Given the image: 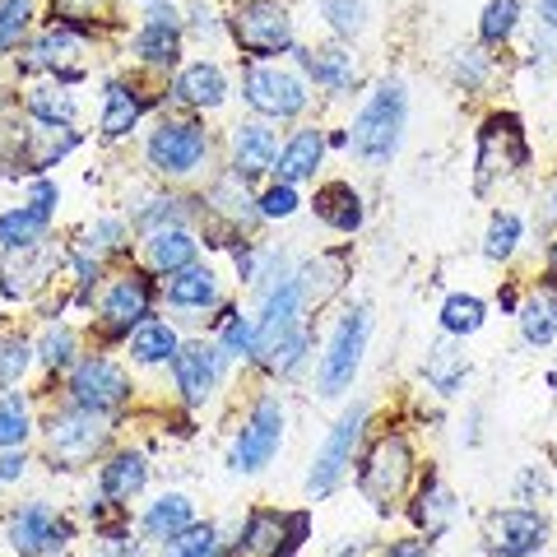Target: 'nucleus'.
<instances>
[{
	"label": "nucleus",
	"mask_w": 557,
	"mask_h": 557,
	"mask_svg": "<svg viewBox=\"0 0 557 557\" xmlns=\"http://www.w3.org/2000/svg\"><path fill=\"white\" fill-rule=\"evenodd\" d=\"M307 354H311V330L302 321H293L284 330H274V335L256 339V358L251 362L260 372H270V376H293L307 362Z\"/></svg>",
	"instance_id": "a878e982"
},
{
	"label": "nucleus",
	"mask_w": 557,
	"mask_h": 557,
	"mask_svg": "<svg viewBox=\"0 0 557 557\" xmlns=\"http://www.w3.org/2000/svg\"><path fill=\"white\" fill-rule=\"evenodd\" d=\"M24 474H28V456H24V446L0 450V483H14V479H24Z\"/></svg>",
	"instance_id": "bf43d9fd"
},
{
	"label": "nucleus",
	"mask_w": 557,
	"mask_h": 557,
	"mask_svg": "<svg viewBox=\"0 0 557 557\" xmlns=\"http://www.w3.org/2000/svg\"><path fill=\"white\" fill-rule=\"evenodd\" d=\"M544 288L557 293V237L548 242V251H544Z\"/></svg>",
	"instance_id": "680f3d73"
},
{
	"label": "nucleus",
	"mask_w": 557,
	"mask_h": 557,
	"mask_svg": "<svg viewBox=\"0 0 557 557\" xmlns=\"http://www.w3.org/2000/svg\"><path fill=\"white\" fill-rule=\"evenodd\" d=\"M89 28H75V24H51L38 42L28 47L24 57V70H47V75H57L61 84L79 79L84 75V51H89Z\"/></svg>",
	"instance_id": "a211bd4d"
},
{
	"label": "nucleus",
	"mask_w": 557,
	"mask_h": 557,
	"mask_svg": "<svg viewBox=\"0 0 557 557\" xmlns=\"http://www.w3.org/2000/svg\"><path fill=\"white\" fill-rule=\"evenodd\" d=\"M553 209H557V177H553Z\"/></svg>",
	"instance_id": "69168bd1"
},
{
	"label": "nucleus",
	"mask_w": 557,
	"mask_h": 557,
	"mask_svg": "<svg viewBox=\"0 0 557 557\" xmlns=\"http://www.w3.org/2000/svg\"><path fill=\"white\" fill-rule=\"evenodd\" d=\"M47 228H51V209H42V205L5 209V214H0V247L5 251L38 247V242H47Z\"/></svg>",
	"instance_id": "c9c22d12"
},
{
	"label": "nucleus",
	"mask_w": 557,
	"mask_h": 557,
	"mask_svg": "<svg viewBox=\"0 0 557 557\" xmlns=\"http://www.w3.org/2000/svg\"><path fill=\"white\" fill-rule=\"evenodd\" d=\"M5 539L20 557H42V553H61L75 539V530H70L65 516L51 511V502H24V507L10 511Z\"/></svg>",
	"instance_id": "4468645a"
},
{
	"label": "nucleus",
	"mask_w": 557,
	"mask_h": 557,
	"mask_svg": "<svg viewBox=\"0 0 557 557\" xmlns=\"http://www.w3.org/2000/svg\"><path fill=\"white\" fill-rule=\"evenodd\" d=\"M548 544V520L534 507H507L493 511L483 525V548L493 557H530Z\"/></svg>",
	"instance_id": "f3484780"
},
{
	"label": "nucleus",
	"mask_w": 557,
	"mask_h": 557,
	"mask_svg": "<svg viewBox=\"0 0 557 557\" xmlns=\"http://www.w3.org/2000/svg\"><path fill=\"white\" fill-rule=\"evenodd\" d=\"M362 548H368V544H362V539H358V544H348V548H339L335 557H362Z\"/></svg>",
	"instance_id": "e2e57ef3"
},
{
	"label": "nucleus",
	"mask_w": 557,
	"mask_h": 557,
	"mask_svg": "<svg viewBox=\"0 0 557 557\" xmlns=\"http://www.w3.org/2000/svg\"><path fill=\"white\" fill-rule=\"evenodd\" d=\"M557 61V33H548V28H539L534 24V38H530V65L534 70H548Z\"/></svg>",
	"instance_id": "4d7b16f0"
},
{
	"label": "nucleus",
	"mask_w": 557,
	"mask_h": 557,
	"mask_svg": "<svg viewBox=\"0 0 557 557\" xmlns=\"http://www.w3.org/2000/svg\"><path fill=\"white\" fill-rule=\"evenodd\" d=\"M163 557H223V539H219V525H186L182 534H172L163 544Z\"/></svg>",
	"instance_id": "c03bdc74"
},
{
	"label": "nucleus",
	"mask_w": 557,
	"mask_h": 557,
	"mask_svg": "<svg viewBox=\"0 0 557 557\" xmlns=\"http://www.w3.org/2000/svg\"><path fill=\"white\" fill-rule=\"evenodd\" d=\"M423 376H428V386L437 391V395H460L465 391V381H469V358H465V344L460 339H450L442 335L437 344L428 348V358H423Z\"/></svg>",
	"instance_id": "7c9ffc66"
},
{
	"label": "nucleus",
	"mask_w": 557,
	"mask_h": 557,
	"mask_svg": "<svg viewBox=\"0 0 557 557\" xmlns=\"http://www.w3.org/2000/svg\"><path fill=\"white\" fill-rule=\"evenodd\" d=\"M108 437H112L108 418L70 405L47 423V460L51 469H84L108 450Z\"/></svg>",
	"instance_id": "6e6552de"
},
{
	"label": "nucleus",
	"mask_w": 557,
	"mask_h": 557,
	"mask_svg": "<svg viewBox=\"0 0 557 557\" xmlns=\"http://www.w3.org/2000/svg\"><path fill=\"white\" fill-rule=\"evenodd\" d=\"M126 344H131V362H139V368H172V358H177V348H182L177 330H172L168 321H159V317L135 325Z\"/></svg>",
	"instance_id": "473e14b6"
},
{
	"label": "nucleus",
	"mask_w": 557,
	"mask_h": 557,
	"mask_svg": "<svg viewBox=\"0 0 557 557\" xmlns=\"http://www.w3.org/2000/svg\"><path fill=\"white\" fill-rule=\"evenodd\" d=\"M57 265H61V251L51 247V242L5 251V265H0V293H5V298H28V293H38L47 284Z\"/></svg>",
	"instance_id": "412c9836"
},
{
	"label": "nucleus",
	"mask_w": 557,
	"mask_h": 557,
	"mask_svg": "<svg viewBox=\"0 0 557 557\" xmlns=\"http://www.w3.org/2000/svg\"><path fill=\"white\" fill-rule=\"evenodd\" d=\"M196 200L177 196V190H153L145 196L135 209H131V223L145 233H159V228H190V219H196Z\"/></svg>",
	"instance_id": "2f4dec72"
},
{
	"label": "nucleus",
	"mask_w": 557,
	"mask_h": 557,
	"mask_svg": "<svg viewBox=\"0 0 557 557\" xmlns=\"http://www.w3.org/2000/svg\"><path fill=\"white\" fill-rule=\"evenodd\" d=\"M278 131H274V121L265 116H256V121H237L233 126V163L228 172H237L242 182H256V177H265V172H274V159H278Z\"/></svg>",
	"instance_id": "6ab92c4d"
},
{
	"label": "nucleus",
	"mask_w": 557,
	"mask_h": 557,
	"mask_svg": "<svg viewBox=\"0 0 557 557\" xmlns=\"http://www.w3.org/2000/svg\"><path fill=\"white\" fill-rule=\"evenodd\" d=\"M450 79H456V89L465 94H479L487 79H493V57H487V47H456L450 51Z\"/></svg>",
	"instance_id": "79ce46f5"
},
{
	"label": "nucleus",
	"mask_w": 557,
	"mask_h": 557,
	"mask_svg": "<svg viewBox=\"0 0 557 557\" xmlns=\"http://www.w3.org/2000/svg\"><path fill=\"white\" fill-rule=\"evenodd\" d=\"M108 0H51V24H75V28H89L94 33V14H102Z\"/></svg>",
	"instance_id": "864d4df0"
},
{
	"label": "nucleus",
	"mask_w": 557,
	"mask_h": 557,
	"mask_svg": "<svg viewBox=\"0 0 557 557\" xmlns=\"http://www.w3.org/2000/svg\"><path fill=\"white\" fill-rule=\"evenodd\" d=\"M368 418H372L368 399L348 405V409L335 418V428H330V437L321 442L317 460H311V469H307V497H311V502L330 497V493H335V487L344 483L348 465L358 460V442H362V432H368Z\"/></svg>",
	"instance_id": "0eeeda50"
},
{
	"label": "nucleus",
	"mask_w": 557,
	"mask_h": 557,
	"mask_svg": "<svg viewBox=\"0 0 557 557\" xmlns=\"http://www.w3.org/2000/svg\"><path fill=\"white\" fill-rule=\"evenodd\" d=\"M381 557H432V539L428 534L395 539V544H386V553H381Z\"/></svg>",
	"instance_id": "13d9d810"
},
{
	"label": "nucleus",
	"mask_w": 557,
	"mask_h": 557,
	"mask_svg": "<svg viewBox=\"0 0 557 557\" xmlns=\"http://www.w3.org/2000/svg\"><path fill=\"white\" fill-rule=\"evenodd\" d=\"M163 298L177 311H214V307H223V288H219V274L196 260V265L163 278Z\"/></svg>",
	"instance_id": "bb28decb"
},
{
	"label": "nucleus",
	"mask_w": 557,
	"mask_h": 557,
	"mask_svg": "<svg viewBox=\"0 0 557 557\" xmlns=\"http://www.w3.org/2000/svg\"><path fill=\"white\" fill-rule=\"evenodd\" d=\"M186 525H196V502L186 493H163L159 502H149L145 516H139V530L149 539H159V544H168V539L182 534Z\"/></svg>",
	"instance_id": "f704fd0d"
},
{
	"label": "nucleus",
	"mask_w": 557,
	"mask_h": 557,
	"mask_svg": "<svg viewBox=\"0 0 557 557\" xmlns=\"http://www.w3.org/2000/svg\"><path fill=\"white\" fill-rule=\"evenodd\" d=\"M293 57H298L302 65V75L317 84V89L325 94H354L358 84H362V65H358V51L354 42H339V38H330V42H317V47H293Z\"/></svg>",
	"instance_id": "2eb2a0df"
},
{
	"label": "nucleus",
	"mask_w": 557,
	"mask_h": 557,
	"mask_svg": "<svg viewBox=\"0 0 557 557\" xmlns=\"http://www.w3.org/2000/svg\"><path fill=\"white\" fill-rule=\"evenodd\" d=\"M321 14L339 42H354L358 33H368V0H321Z\"/></svg>",
	"instance_id": "49530a36"
},
{
	"label": "nucleus",
	"mask_w": 557,
	"mask_h": 557,
	"mask_svg": "<svg viewBox=\"0 0 557 557\" xmlns=\"http://www.w3.org/2000/svg\"><path fill=\"white\" fill-rule=\"evenodd\" d=\"M228 38L247 61H270V57H288L298 38H293V14L278 0H237L228 20Z\"/></svg>",
	"instance_id": "423d86ee"
},
{
	"label": "nucleus",
	"mask_w": 557,
	"mask_h": 557,
	"mask_svg": "<svg viewBox=\"0 0 557 557\" xmlns=\"http://www.w3.org/2000/svg\"><path fill=\"white\" fill-rule=\"evenodd\" d=\"M520 237H525V223H520V214H511V209H497L493 219H487V233H483V256L493 260V265H502V260H511Z\"/></svg>",
	"instance_id": "a19ab883"
},
{
	"label": "nucleus",
	"mask_w": 557,
	"mask_h": 557,
	"mask_svg": "<svg viewBox=\"0 0 557 557\" xmlns=\"http://www.w3.org/2000/svg\"><path fill=\"white\" fill-rule=\"evenodd\" d=\"M102 544H98V557H139V539L126 530V525H102Z\"/></svg>",
	"instance_id": "5fc2aeb1"
},
{
	"label": "nucleus",
	"mask_w": 557,
	"mask_h": 557,
	"mask_svg": "<svg viewBox=\"0 0 557 557\" xmlns=\"http://www.w3.org/2000/svg\"><path fill=\"white\" fill-rule=\"evenodd\" d=\"M520 20H525V5H520V0H487L483 14H479V47H487V51L507 47L520 33Z\"/></svg>",
	"instance_id": "58836bf2"
},
{
	"label": "nucleus",
	"mask_w": 557,
	"mask_h": 557,
	"mask_svg": "<svg viewBox=\"0 0 557 557\" xmlns=\"http://www.w3.org/2000/svg\"><path fill=\"white\" fill-rule=\"evenodd\" d=\"M534 14H539V28H548V33H557V0H534Z\"/></svg>",
	"instance_id": "052dcab7"
},
{
	"label": "nucleus",
	"mask_w": 557,
	"mask_h": 557,
	"mask_svg": "<svg viewBox=\"0 0 557 557\" xmlns=\"http://www.w3.org/2000/svg\"><path fill=\"white\" fill-rule=\"evenodd\" d=\"M33 348H38V362H42L47 372H65V368H75V362H79L75 358L79 339H75V330H70V325H51Z\"/></svg>",
	"instance_id": "de8ad7c7"
},
{
	"label": "nucleus",
	"mask_w": 557,
	"mask_h": 557,
	"mask_svg": "<svg viewBox=\"0 0 557 557\" xmlns=\"http://www.w3.org/2000/svg\"><path fill=\"white\" fill-rule=\"evenodd\" d=\"M186 28L196 33V38H219V33L228 28V24H219V14L200 0V5H190V10H186Z\"/></svg>",
	"instance_id": "6e6d98bb"
},
{
	"label": "nucleus",
	"mask_w": 557,
	"mask_h": 557,
	"mask_svg": "<svg viewBox=\"0 0 557 557\" xmlns=\"http://www.w3.org/2000/svg\"><path fill=\"white\" fill-rule=\"evenodd\" d=\"M223 368H228V354L223 344H209V339H190L177 348L172 358V381H177V395L186 409H205L214 399L219 381H223Z\"/></svg>",
	"instance_id": "ddd939ff"
},
{
	"label": "nucleus",
	"mask_w": 557,
	"mask_h": 557,
	"mask_svg": "<svg viewBox=\"0 0 557 557\" xmlns=\"http://www.w3.org/2000/svg\"><path fill=\"white\" fill-rule=\"evenodd\" d=\"M214 139L196 116H163L145 139V163L168 182H186L209 163Z\"/></svg>",
	"instance_id": "39448f33"
},
{
	"label": "nucleus",
	"mask_w": 557,
	"mask_h": 557,
	"mask_svg": "<svg viewBox=\"0 0 557 557\" xmlns=\"http://www.w3.org/2000/svg\"><path fill=\"white\" fill-rule=\"evenodd\" d=\"M456 516H460V502L446 487L442 474H423V479H418V493L409 502V520L418 525V534L437 539V534H446L450 525H456Z\"/></svg>",
	"instance_id": "b1692460"
},
{
	"label": "nucleus",
	"mask_w": 557,
	"mask_h": 557,
	"mask_svg": "<svg viewBox=\"0 0 557 557\" xmlns=\"http://www.w3.org/2000/svg\"><path fill=\"white\" fill-rule=\"evenodd\" d=\"M33 432V409L20 391H5L0 395V450H14L24 446Z\"/></svg>",
	"instance_id": "a18cd8bd"
},
{
	"label": "nucleus",
	"mask_w": 557,
	"mask_h": 557,
	"mask_svg": "<svg viewBox=\"0 0 557 557\" xmlns=\"http://www.w3.org/2000/svg\"><path fill=\"white\" fill-rule=\"evenodd\" d=\"M126 237H131L126 219L108 214V219H94L89 223V233H84V247H89L94 256H116V251H126Z\"/></svg>",
	"instance_id": "8fccbe9b"
},
{
	"label": "nucleus",
	"mask_w": 557,
	"mask_h": 557,
	"mask_svg": "<svg viewBox=\"0 0 557 557\" xmlns=\"http://www.w3.org/2000/svg\"><path fill=\"white\" fill-rule=\"evenodd\" d=\"M516 321H520V339L530 348H548L557 335V293H530L525 302L516 307Z\"/></svg>",
	"instance_id": "e433bc0d"
},
{
	"label": "nucleus",
	"mask_w": 557,
	"mask_h": 557,
	"mask_svg": "<svg viewBox=\"0 0 557 557\" xmlns=\"http://www.w3.org/2000/svg\"><path fill=\"white\" fill-rule=\"evenodd\" d=\"M311 214H317L325 228L354 237L362 223H368V205H362V190L354 182H321L317 196H311Z\"/></svg>",
	"instance_id": "5701e85b"
},
{
	"label": "nucleus",
	"mask_w": 557,
	"mask_h": 557,
	"mask_svg": "<svg viewBox=\"0 0 557 557\" xmlns=\"http://www.w3.org/2000/svg\"><path fill=\"white\" fill-rule=\"evenodd\" d=\"M409 126V89L405 79H381L368 94V102L358 108L354 126H348V149L358 163L368 168H386L399 153V139Z\"/></svg>",
	"instance_id": "f257e3e1"
},
{
	"label": "nucleus",
	"mask_w": 557,
	"mask_h": 557,
	"mask_svg": "<svg viewBox=\"0 0 557 557\" xmlns=\"http://www.w3.org/2000/svg\"><path fill=\"white\" fill-rule=\"evenodd\" d=\"M182 38H186V20L177 14V5H172V0H163V5H153V10L145 14V24L135 28L131 51H135L139 65H149V70H172V65L182 61Z\"/></svg>",
	"instance_id": "dca6fc26"
},
{
	"label": "nucleus",
	"mask_w": 557,
	"mask_h": 557,
	"mask_svg": "<svg viewBox=\"0 0 557 557\" xmlns=\"http://www.w3.org/2000/svg\"><path fill=\"white\" fill-rule=\"evenodd\" d=\"M139 5H149V10H153V5H163V0H139Z\"/></svg>",
	"instance_id": "0e129e2a"
},
{
	"label": "nucleus",
	"mask_w": 557,
	"mask_h": 557,
	"mask_svg": "<svg viewBox=\"0 0 557 557\" xmlns=\"http://www.w3.org/2000/svg\"><path fill=\"white\" fill-rule=\"evenodd\" d=\"M325 131L317 126H302V131H293L288 135V145L278 149V159H274V182H288V186H298V182H317V172L325 163Z\"/></svg>",
	"instance_id": "393cba45"
},
{
	"label": "nucleus",
	"mask_w": 557,
	"mask_h": 557,
	"mask_svg": "<svg viewBox=\"0 0 557 557\" xmlns=\"http://www.w3.org/2000/svg\"><path fill=\"white\" fill-rule=\"evenodd\" d=\"M256 205H260V219H293L298 214V186H288V182H274V186H265L256 196Z\"/></svg>",
	"instance_id": "603ef678"
},
{
	"label": "nucleus",
	"mask_w": 557,
	"mask_h": 557,
	"mask_svg": "<svg viewBox=\"0 0 557 557\" xmlns=\"http://www.w3.org/2000/svg\"><path fill=\"white\" fill-rule=\"evenodd\" d=\"M413 469H418V460H413V446L405 432H381L358 456V493L372 502L376 516H391L409 493Z\"/></svg>",
	"instance_id": "f03ea898"
},
{
	"label": "nucleus",
	"mask_w": 557,
	"mask_h": 557,
	"mask_svg": "<svg viewBox=\"0 0 557 557\" xmlns=\"http://www.w3.org/2000/svg\"><path fill=\"white\" fill-rule=\"evenodd\" d=\"M24 108H28L33 121H42V126H75V116H79V102H75V94H70L61 79L28 89Z\"/></svg>",
	"instance_id": "4c0bfd02"
},
{
	"label": "nucleus",
	"mask_w": 557,
	"mask_h": 557,
	"mask_svg": "<svg viewBox=\"0 0 557 557\" xmlns=\"http://www.w3.org/2000/svg\"><path fill=\"white\" fill-rule=\"evenodd\" d=\"M33 358H38V348H33L28 339H20V335L0 344V391L20 386V376L33 368Z\"/></svg>",
	"instance_id": "3c124183"
},
{
	"label": "nucleus",
	"mask_w": 557,
	"mask_h": 557,
	"mask_svg": "<svg viewBox=\"0 0 557 557\" xmlns=\"http://www.w3.org/2000/svg\"><path fill=\"white\" fill-rule=\"evenodd\" d=\"M196 256H200V242L190 228H159V233H145V270L149 274H177L186 265H196Z\"/></svg>",
	"instance_id": "c85d7f7f"
},
{
	"label": "nucleus",
	"mask_w": 557,
	"mask_h": 557,
	"mask_svg": "<svg viewBox=\"0 0 557 557\" xmlns=\"http://www.w3.org/2000/svg\"><path fill=\"white\" fill-rule=\"evenodd\" d=\"M149 483V456L145 450H116V456H108V465L98 469V493L116 502V507H126L131 497L145 493Z\"/></svg>",
	"instance_id": "cd10ccee"
},
{
	"label": "nucleus",
	"mask_w": 557,
	"mask_h": 557,
	"mask_svg": "<svg viewBox=\"0 0 557 557\" xmlns=\"http://www.w3.org/2000/svg\"><path fill=\"white\" fill-rule=\"evenodd\" d=\"M70 405H79V409H89V413H102V418H112L131 405V376L126 368H116L112 358H79L75 368H70Z\"/></svg>",
	"instance_id": "9b49d317"
},
{
	"label": "nucleus",
	"mask_w": 557,
	"mask_h": 557,
	"mask_svg": "<svg viewBox=\"0 0 557 557\" xmlns=\"http://www.w3.org/2000/svg\"><path fill=\"white\" fill-rule=\"evenodd\" d=\"M483 321H487V302L474 298V293H450L442 302V335H450V339L479 335Z\"/></svg>",
	"instance_id": "ea45409f"
},
{
	"label": "nucleus",
	"mask_w": 557,
	"mask_h": 557,
	"mask_svg": "<svg viewBox=\"0 0 557 557\" xmlns=\"http://www.w3.org/2000/svg\"><path fill=\"white\" fill-rule=\"evenodd\" d=\"M293 274H298V284H302V298L321 307L330 293L344 288V278H348V251H321L317 260H302Z\"/></svg>",
	"instance_id": "72a5a7b5"
},
{
	"label": "nucleus",
	"mask_w": 557,
	"mask_h": 557,
	"mask_svg": "<svg viewBox=\"0 0 557 557\" xmlns=\"http://www.w3.org/2000/svg\"><path fill=\"white\" fill-rule=\"evenodd\" d=\"M153 298H159V284H153L149 270H126L121 278H112L108 293L98 302V325L108 335H126L135 325H145L153 317Z\"/></svg>",
	"instance_id": "f8f14e48"
},
{
	"label": "nucleus",
	"mask_w": 557,
	"mask_h": 557,
	"mask_svg": "<svg viewBox=\"0 0 557 557\" xmlns=\"http://www.w3.org/2000/svg\"><path fill=\"white\" fill-rule=\"evenodd\" d=\"M214 330H219V344L228 358H256V321L251 317H242L233 307H219Z\"/></svg>",
	"instance_id": "37998d69"
},
{
	"label": "nucleus",
	"mask_w": 557,
	"mask_h": 557,
	"mask_svg": "<svg viewBox=\"0 0 557 557\" xmlns=\"http://www.w3.org/2000/svg\"><path fill=\"white\" fill-rule=\"evenodd\" d=\"M520 168H530V139H525V121L516 112L497 108L483 116L479 126V153H474V190L487 196L497 182L516 177Z\"/></svg>",
	"instance_id": "7ed1b4c3"
},
{
	"label": "nucleus",
	"mask_w": 557,
	"mask_h": 557,
	"mask_svg": "<svg viewBox=\"0 0 557 557\" xmlns=\"http://www.w3.org/2000/svg\"><path fill=\"white\" fill-rule=\"evenodd\" d=\"M242 102L265 121H293L311 108V84L284 65H247L242 70Z\"/></svg>",
	"instance_id": "1a4fd4ad"
},
{
	"label": "nucleus",
	"mask_w": 557,
	"mask_h": 557,
	"mask_svg": "<svg viewBox=\"0 0 557 557\" xmlns=\"http://www.w3.org/2000/svg\"><path fill=\"white\" fill-rule=\"evenodd\" d=\"M145 108H149V98L139 94L135 79H112L108 94H102V121H98L102 139H126L139 126Z\"/></svg>",
	"instance_id": "c756f323"
},
{
	"label": "nucleus",
	"mask_w": 557,
	"mask_h": 557,
	"mask_svg": "<svg viewBox=\"0 0 557 557\" xmlns=\"http://www.w3.org/2000/svg\"><path fill=\"white\" fill-rule=\"evenodd\" d=\"M278 446H284V399L270 391L256 399L247 423H242L237 442L228 450V469L233 474H260V469L278 456Z\"/></svg>",
	"instance_id": "9d476101"
},
{
	"label": "nucleus",
	"mask_w": 557,
	"mask_h": 557,
	"mask_svg": "<svg viewBox=\"0 0 557 557\" xmlns=\"http://www.w3.org/2000/svg\"><path fill=\"white\" fill-rule=\"evenodd\" d=\"M33 28V0H0V51H20Z\"/></svg>",
	"instance_id": "09e8293b"
},
{
	"label": "nucleus",
	"mask_w": 557,
	"mask_h": 557,
	"mask_svg": "<svg viewBox=\"0 0 557 557\" xmlns=\"http://www.w3.org/2000/svg\"><path fill=\"white\" fill-rule=\"evenodd\" d=\"M307 530V516H278V511H251L242 525L237 553L242 557H278V548H288V557L298 553Z\"/></svg>",
	"instance_id": "aec40b11"
},
{
	"label": "nucleus",
	"mask_w": 557,
	"mask_h": 557,
	"mask_svg": "<svg viewBox=\"0 0 557 557\" xmlns=\"http://www.w3.org/2000/svg\"><path fill=\"white\" fill-rule=\"evenodd\" d=\"M368 339H372V307L358 302L335 321V330H330V344H325L321 368H317V395L321 399H339V395L354 391L362 354H368Z\"/></svg>",
	"instance_id": "20e7f679"
},
{
	"label": "nucleus",
	"mask_w": 557,
	"mask_h": 557,
	"mask_svg": "<svg viewBox=\"0 0 557 557\" xmlns=\"http://www.w3.org/2000/svg\"><path fill=\"white\" fill-rule=\"evenodd\" d=\"M172 102H182L190 112H214L228 102V75H223L219 61H196L182 65L177 79H172Z\"/></svg>",
	"instance_id": "4be33fe9"
}]
</instances>
